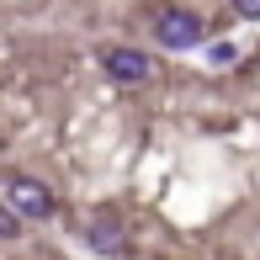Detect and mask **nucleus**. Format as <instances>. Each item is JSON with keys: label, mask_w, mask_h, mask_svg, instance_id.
<instances>
[{"label": "nucleus", "mask_w": 260, "mask_h": 260, "mask_svg": "<svg viewBox=\"0 0 260 260\" xmlns=\"http://www.w3.org/2000/svg\"><path fill=\"white\" fill-rule=\"evenodd\" d=\"M85 239H90V250H101V255H122V250H127L122 223H117V218H90Z\"/></svg>", "instance_id": "nucleus-4"}, {"label": "nucleus", "mask_w": 260, "mask_h": 260, "mask_svg": "<svg viewBox=\"0 0 260 260\" xmlns=\"http://www.w3.org/2000/svg\"><path fill=\"white\" fill-rule=\"evenodd\" d=\"M154 38L165 48H197V43H202V16H191V11H165L154 21Z\"/></svg>", "instance_id": "nucleus-2"}, {"label": "nucleus", "mask_w": 260, "mask_h": 260, "mask_svg": "<svg viewBox=\"0 0 260 260\" xmlns=\"http://www.w3.org/2000/svg\"><path fill=\"white\" fill-rule=\"evenodd\" d=\"M0 239H16V212H0Z\"/></svg>", "instance_id": "nucleus-6"}, {"label": "nucleus", "mask_w": 260, "mask_h": 260, "mask_svg": "<svg viewBox=\"0 0 260 260\" xmlns=\"http://www.w3.org/2000/svg\"><path fill=\"white\" fill-rule=\"evenodd\" d=\"M101 69L117 80V85H144V80H149V58L138 48H106L101 53Z\"/></svg>", "instance_id": "nucleus-3"}, {"label": "nucleus", "mask_w": 260, "mask_h": 260, "mask_svg": "<svg viewBox=\"0 0 260 260\" xmlns=\"http://www.w3.org/2000/svg\"><path fill=\"white\" fill-rule=\"evenodd\" d=\"M234 11H239V16H250V21H255V16H260V0H234Z\"/></svg>", "instance_id": "nucleus-7"}, {"label": "nucleus", "mask_w": 260, "mask_h": 260, "mask_svg": "<svg viewBox=\"0 0 260 260\" xmlns=\"http://www.w3.org/2000/svg\"><path fill=\"white\" fill-rule=\"evenodd\" d=\"M6 202L16 218H53V197L43 181H32V175H16V181L6 186Z\"/></svg>", "instance_id": "nucleus-1"}, {"label": "nucleus", "mask_w": 260, "mask_h": 260, "mask_svg": "<svg viewBox=\"0 0 260 260\" xmlns=\"http://www.w3.org/2000/svg\"><path fill=\"white\" fill-rule=\"evenodd\" d=\"M234 58H239V53H234V43H218V48H212V64H234Z\"/></svg>", "instance_id": "nucleus-5"}]
</instances>
